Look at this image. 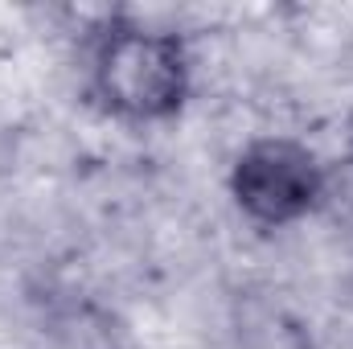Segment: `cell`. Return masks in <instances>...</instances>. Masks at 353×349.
<instances>
[{
    "label": "cell",
    "instance_id": "6da1fadb",
    "mask_svg": "<svg viewBox=\"0 0 353 349\" xmlns=\"http://www.w3.org/2000/svg\"><path fill=\"white\" fill-rule=\"evenodd\" d=\"M90 90L123 123L173 119L193 90V54L165 25L111 21L90 50Z\"/></svg>",
    "mask_w": 353,
    "mask_h": 349
},
{
    "label": "cell",
    "instance_id": "7a4b0ae2",
    "mask_svg": "<svg viewBox=\"0 0 353 349\" xmlns=\"http://www.w3.org/2000/svg\"><path fill=\"white\" fill-rule=\"evenodd\" d=\"M321 181V157L288 132L251 136L226 177L239 214L259 230H292L308 214H316Z\"/></svg>",
    "mask_w": 353,
    "mask_h": 349
},
{
    "label": "cell",
    "instance_id": "3957f363",
    "mask_svg": "<svg viewBox=\"0 0 353 349\" xmlns=\"http://www.w3.org/2000/svg\"><path fill=\"white\" fill-rule=\"evenodd\" d=\"M333 230L353 235V157L325 165V181H321V206H316Z\"/></svg>",
    "mask_w": 353,
    "mask_h": 349
}]
</instances>
